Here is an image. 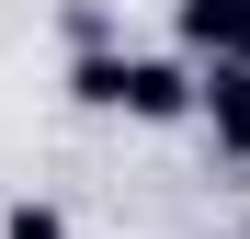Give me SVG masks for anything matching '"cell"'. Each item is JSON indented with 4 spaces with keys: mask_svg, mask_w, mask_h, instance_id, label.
Wrapping results in <instances>:
<instances>
[{
    "mask_svg": "<svg viewBox=\"0 0 250 239\" xmlns=\"http://www.w3.org/2000/svg\"><path fill=\"white\" fill-rule=\"evenodd\" d=\"M0 239H80V228H68L57 194H12V205H0Z\"/></svg>",
    "mask_w": 250,
    "mask_h": 239,
    "instance_id": "obj_4",
    "label": "cell"
},
{
    "mask_svg": "<svg viewBox=\"0 0 250 239\" xmlns=\"http://www.w3.org/2000/svg\"><path fill=\"white\" fill-rule=\"evenodd\" d=\"M171 46L182 57H250V0H171Z\"/></svg>",
    "mask_w": 250,
    "mask_h": 239,
    "instance_id": "obj_3",
    "label": "cell"
},
{
    "mask_svg": "<svg viewBox=\"0 0 250 239\" xmlns=\"http://www.w3.org/2000/svg\"><path fill=\"white\" fill-rule=\"evenodd\" d=\"M68 103H80V114H114V126H193V114H205V57L80 46V57H68Z\"/></svg>",
    "mask_w": 250,
    "mask_h": 239,
    "instance_id": "obj_1",
    "label": "cell"
},
{
    "mask_svg": "<svg viewBox=\"0 0 250 239\" xmlns=\"http://www.w3.org/2000/svg\"><path fill=\"white\" fill-rule=\"evenodd\" d=\"M57 34H68V57H80V46H125L114 0H68V12H57Z\"/></svg>",
    "mask_w": 250,
    "mask_h": 239,
    "instance_id": "obj_5",
    "label": "cell"
},
{
    "mask_svg": "<svg viewBox=\"0 0 250 239\" xmlns=\"http://www.w3.org/2000/svg\"><path fill=\"white\" fill-rule=\"evenodd\" d=\"M193 126H205L216 159L250 171V57H216V68H205V114H193Z\"/></svg>",
    "mask_w": 250,
    "mask_h": 239,
    "instance_id": "obj_2",
    "label": "cell"
}]
</instances>
